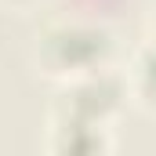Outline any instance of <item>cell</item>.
<instances>
[{"label": "cell", "instance_id": "6da1fadb", "mask_svg": "<svg viewBox=\"0 0 156 156\" xmlns=\"http://www.w3.org/2000/svg\"><path fill=\"white\" fill-rule=\"evenodd\" d=\"M51 156H105V138L94 123H58V138L51 142Z\"/></svg>", "mask_w": 156, "mask_h": 156}, {"label": "cell", "instance_id": "7a4b0ae2", "mask_svg": "<svg viewBox=\"0 0 156 156\" xmlns=\"http://www.w3.org/2000/svg\"><path fill=\"white\" fill-rule=\"evenodd\" d=\"M11 4H29V0H11Z\"/></svg>", "mask_w": 156, "mask_h": 156}]
</instances>
